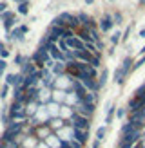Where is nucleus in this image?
<instances>
[{"mask_svg": "<svg viewBox=\"0 0 145 148\" xmlns=\"http://www.w3.org/2000/svg\"><path fill=\"white\" fill-rule=\"evenodd\" d=\"M130 62H133L130 58H125V60H123V65L114 72V81H116V83H123V78L127 76V72L130 69Z\"/></svg>", "mask_w": 145, "mask_h": 148, "instance_id": "nucleus-1", "label": "nucleus"}, {"mask_svg": "<svg viewBox=\"0 0 145 148\" xmlns=\"http://www.w3.org/2000/svg\"><path fill=\"white\" fill-rule=\"evenodd\" d=\"M69 125H72V128H78V130H87V128H89V117H84V116H80V114H75Z\"/></svg>", "mask_w": 145, "mask_h": 148, "instance_id": "nucleus-2", "label": "nucleus"}, {"mask_svg": "<svg viewBox=\"0 0 145 148\" xmlns=\"http://www.w3.org/2000/svg\"><path fill=\"white\" fill-rule=\"evenodd\" d=\"M72 88H75V92H76V99L82 103L84 101V98L87 94H89V90H87V88L82 85V81H75V83H72Z\"/></svg>", "mask_w": 145, "mask_h": 148, "instance_id": "nucleus-3", "label": "nucleus"}, {"mask_svg": "<svg viewBox=\"0 0 145 148\" xmlns=\"http://www.w3.org/2000/svg\"><path fill=\"white\" fill-rule=\"evenodd\" d=\"M65 43H67V47H69L71 51H82V49H85V43L80 40V38H76V36H72V38L65 40Z\"/></svg>", "mask_w": 145, "mask_h": 148, "instance_id": "nucleus-4", "label": "nucleus"}, {"mask_svg": "<svg viewBox=\"0 0 145 148\" xmlns=\"http://www.w3.org/2000/svg\"><path fill=\"white\" fill-rule=\"evenodd\" d=\"M113 24H114V22H113V18H111V16H105L104 20L100 22V29H102V31H111Z\"/></svg>", "mask_w": 145, "mask_h": 148, "instance_id": "nucleus-5", "label": "nucleus"}, {"mask_svg": "<svg viewBox=\"0 0 145 148\" xmlns=\"http://www.w3.org/2000/svg\"><path fill=\"white\" fill-rule=\"evenodd\" d=\"M75 141L85 143L87 141V130H78V128H75Z\"/></svg>", "mask_w": 145, "mask_h": 148, "instance_id": "nucleus-6", "label": "nucleus"}, {"mask_svg": "<svg viewBox=\"0 0 145 148\" xmlns=\"http://www.w3.org/2000/svg\"><path fill=\"white\" fill-rule=\"evenodd\" d=\"M64 65H65V63H62V62H56V63L53 65V72H55V74H60V72H64Z\"/></svg>", "mask_w": 145, "mask_h": 148, "instance_id": "nucleus-7", "label": "nucleus"}, {"mask_svg": "<svg viewBox=\"0 0 145 148\" xmlns=\"http://www.w3.org/2000/svg\"><path fill=\"white\" fill-rule=\"evenodd\" d=\"M27 11H29L27 9V2H20L18 4V13L20 14H27Z\"/></svg>", "mask_w": 145, "mask_h": 148, "instance_id": "nucleus-8", "label": "nucleus"}, {"mask_svg": "<svg viewBox=\"0 0 145 148\" xmlns=\"http://www.w3.org/2000/svg\"><path fill=\"white\" fill-rule=\"evenodd\" d=\"M104 136H105V127H100V128L96 130V139H98V141H102V139H104Z\"/></svg>", "mask_w": 145, "mask_h": 148, "instance_id": "nucleus-9", "label": "nucleus"}, {"mask_svg": "<svg viewBox=\"0 0 145 148\" xmlns=\"http://www.w3.org/2000/svg\"><path fill=\"white\" fill-rule=\"evenodd\" d=\"M105 81H107V71H104V72L100 74V83H98V87H100V85H104Z\"/></svg>", "mask_w": 145, "mask_h": 148, "instance_id": "nucleus-10", "label": "nucleus"}, {"mask_svg": "<svg viewBox=\"0 0 145 148\" xmlns=\"http://www.w3.org/2000/svg\"><path fill=\"white\" fill-rule=\"evenodd\" d=\"M120 36H122V34H120V33H114V34H113V36H111V42H113V43H114V45H116V43H118V42H120Z\"/></svg>", "mask_w": 145, "mask_h": 148, "instance_id": "nucleus-11", "label": "nucleus"}, {"mask_svg": "<svg viewBox=\"0 0 145 148\" xmlns=\"http://www.w3.org/2000/svg\"><path fill=\"white\" fill-rule=\"evenodd\" d=\"M7 90H9V87H7V85H4V88L0 90V98H2V99H6V96H7Z\"/></svg>", "mask_w": 145, "mask_h": 148, "instance_id": "nucleus-12", "label": "nucleus"}, {"mask_svg": "<svg viewBox=\"0 0 145 148\" xmlns=\"http://www.w3.org/2000/svg\"><path fill=\"white\" fill-rule=\"evenodd\" d=\"M113 114H114V107H111V108H109V112H107V123H111Z\"/></svg>", "mask_w": 145, "mask_h": 148, "instance_id": "nucleus-13", "label": "nucleus"}, {"mask_svg": "<svg viewBox=\"0 0 145 148\" xmlns=\"http://www.w3.org/2000/svg\"><path fill=\"white\" fill-rule=\"evenodd\" d=\"M0 56H2V58H7V56H9V51H6L4 45H0Z\"/></svg>", "mask_w": 145, "mask_h": 148, "instance_id": "nucleus-14", "label": "nucleus"}, {"mask_svg": "<svg viewBox=\"0 0 145 148\" xmlns=\"http://www.w3.org/2000/svg\"><path fill=\"white\" fill-rule=\"evenodd\" d=\"M56 108H58L56 103H51V105H49V112H51V114H56Z\"/></svg>", "mask_w": 145, "mask_h": 148, "instance_id": "nucleus-15", "label": "nucleus"}, {"mask_svg": "<svg viewBox=\"0 0 145 148\" xmlns=\"http://www.w3.org/2000/svg\"><path fill=\"white\" fill-rule=\"evenodd\" d=\"M6 67H7V63H6V60H2V62H0V76H2V74H4Z\"/></svg>", "mask_w": 145, "mask_h": 148, "instance_id": "nucleus-16", "label": "nucleus"}, {"mask_svg": "<svg viewBox=\"0 0 145 148\" xmlns=\"http://www.w3.org/2000/svg\"><path fill=\"white\" fill-rule=\"evenodd\" d=\"M7 11V4L6 2H0V14H4Z\"/></svg>", "mask_w": 145, "mask_h": 148, "instance_id": "nucleus-17", "label": "nucleus"}, {"mask_svg": "<svg viewBox=\"0 0 145 148\" xmlns=\"http://www.w3.org/2000/svg\"><path fill=\"white\" fill-rule=\"evenodd\" d=\"M13 24H14V20H6V29H7V31L13 27Z\"/></svg>", "mask_w": 145, "mask_h": 148, "instance_id": "nucleus-18", "label": "nucleus"}, {"mask_svg": "<svg viewBox=\"0 0 145 148\" xmlns=\"http://www.w3.org/2000/svg\"><path fill=\"white\" fill-rule=\"evenodd\" d=\"M64 92H55V99H64Z\"/></svg>", "mask_w": 145, "mask_h": 148, "instance_id": "nucleus-19", "label": "nucleus"}, {"mask_svg": "<svg viewBox=\"0 0 145 148\" xmlns=\"http://www.w3.org/2000/svg\"><path fill=\"white\" fill-rule=\"evenodd\" d=\"M143 63H145V56L142 58L140 62H136V63H134V69H138V67H140V65H143Z\"/></svg>", "mask_w": 145, "mask_h": 148, "instance_id": "nucleus-20", "label": "nucleus"}, {"mask_svg": "<svg viewBox=\"0 0 145 148\" xmlns=\"http://www.w3.org/2000/svg\"><path fill=\"white\" fill-rule=\"evenodd\" d=\"M27 108H29V110H27V112H33V114L36 112V105H35V103H33V105H29Z\"/></svg>", "mask_w": 145, "mask_h": 148, "instance_id": "nucleus-21", "label": "nucleus"}, {"mask_svg": "<svg viewBox=\"0 0 145 148\" xmlns=\"http://www.w3.org/2000/svg\"><path fill=\"white\" fill-rule=\"evenodd\" d=\"M51 125L56 128V127H60V125H62V121H60V119H55V121H51Z\"/></svg>", "mask_w": 145, "mask_h": 148, "instance_id": "nucleus-22", "label": "nucleus"}, {"mask_svg": "<svg viewBox=\"0 0 145 148\" xmlns=\"http://www.w3.org/2000/svg\"><path fill=\"white\" fill-rule=\"evenodd\" d=\"M60 148H72V146H71V143H67V141H62Z\"/></svg>", "mask_w": 145, "mask_h": 148, "instance_id": "nucleus-23", "label": "nucleus"}, {"mask_svg": "<svg viewBox=\"0 0 145 148\" xmlns=\"http://www.w3.org/2000/svg\"><path fill=\"white\" fill-rule=\"evenodd\" d=\"M14 62H17V65H18V63L24 62V58H22V56H17V58H14Z\"/></svg>", "mask_w": 145, "mask_h": 148, "instance_id": "nucleus-24", "label": "nucleus"}, {"mask_svg": "<svg viewBox=\"0 0 145 148\" xmlns=\"http://www.w3.org/2000/svg\"><path fill=\"white\" fill-rule=\"evenodd\" d=\"M114 20H116L114 24H118V22H122V14H116V16H114Z\"/></svg>", "mask_w": 145, "mask_h": 148, "instance_id": "nucleus-25", "label": "nucleus"}, {"mask_svg": "<svg viewBox=\"0 0 145 148\" xmlns=\"http://www.w3.org/2000/svg\"><path fill=\"white\" fill-rule=\"evenodd\" d=\"M123 114H125V110H122V108H120V110H118V117H123Z\"/></svg>", "mask_w": 145, "mask_h": 148, "instance_id": "nucleus-26", "label": "nucleus"}, {"mask_svg": "<svg viewBox=\"0 0 145 148\" xmlns=\"http://www.w3.org/2000/svg\"><path fill=\"white\" fill-rule=\"evenodd\" d=\"M98 146H100V145H98V141H96V143H93V148H98Z\"/></svg>", "mask_w": 145, "mask_h": 148, "instance_id": "nucleus-27", "label": "nucleus"}, {"mask_svg": "<svg viewBox=\"0 0 145 148\" xmlns=\"http://www.w3.org/2000/svg\"><path fill=\"white\" fill-rule=\"evenodd\" d=\"M140 36H145V29H142V31H140Z\"/></svg>", "mask_w": 145, "mask_h": 148, "instance_id": "nucleus-28", "label": "nucleus"}, {"mask_svg": "<svg viewBox=\"0 0 145 148\" xmlns=\"http://www.w3.org/2000/svg\"><path fill=\"white\" fill-rule=\"evenodd\" d=\"M94 2V0H85V4H93Z\"/></svg>", "mask_w": 145, "mask_h": 148, "instance_id": "nucleus-29", "label": "nucleus"}, {"mask_svg": "<svg viewBox=\"0 0 145 148\" xmlns=\"http://www.w3.org/2000/svg\"><path fill=\"white\" fill-rule=\"evenodd\" d=\"M140 4H142V5H145V0H140Z\"/></svg>", "mask_w": 145, "mask_h": 148, "instance_id": "nucleus-30", "label": "nucleus"}, {"mask_svg": "<svg viewBox=\"0 0 145 148\" xmlns=\"http://www.w3.org/2000/svg\"><path fill=\"white\" fill-rule=\"evenodd\" d=\"M142 53H145V47H143V49H142Z\"/></svg>", "mask_w": 145, "mask_h": 148, "instance_id": "nucleus-31", "label": "nucleus"}, {"mask_svg": "<svg viewBox=\"0 0 145 148\" xmlns=\"http://www.w3.org/2000/svg\"><path fill=\"white\" fill-rule=\"evenodd\" d=\"M40 148H46V146H40Z\"/></svg>", "mask_w": 145, "mask_h": 148, "instance_id": "nucleus-32", "label": "nucleus"}, {"mask_svg": "<svg viewBox=\"0 0 145 148\" xmlns=\"http://www.w3.org/2000/svg\"><path fill=\"white\" fill-rule=\"evenodd\" d=\"M22 2H26V0H22Z\"/></svg>", "mask_w": 145, "mask_h": 148, "instance_id": "nucleus-33", "label": "nucleus"}, {"mask_svg": "<svg viewBox=\"0 0 145 148\" xmlns=\"http://www.w3.org/2000/svg\"><path fill=\"white\" fill-rule=\"evenodd\" d=\"M111 2H113V0H111Z\"/></svg>", "mask_w": 145, "mask_h": 148, "instance_id": "nucleus-34", "label": "nucleus"}]
</instances>
